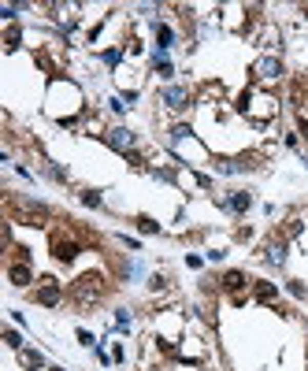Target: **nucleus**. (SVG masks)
Masks as SVG:
<instances>
[{"label": "nucleus", "mask_w": 308, "mask_h": 371, "mask_svg": "<svg viewBox=\"0 0 308 371\" xmlns=\"http://www.w3.org/2000/svg\"><path fill=\"white\" fill-rule=\"evenodd\" d=\"M82 204H89V208H97V204H100V193H93V190H86V193H82Z\"/></svg>", "instance_id": "13"}, {"label": "nucleus", "mask_w": 308, "mask_h": 371, "mask_svg": "<svg viewBox=\"0 0 308 371\" xmlns=\"http://www.w3.org/2000/svg\"><path fill=\"white\" fill-rule=\"evenodd\" d=\"M108 141H112L115 149H130V145H134V134L119 127V130H112V134H108Z\"/></svg>", "instance_id": "7"}, {"label": "nucleus", "mask_w": 308, "mask_h": 371, "mask_svg": "<svg viewBox=\"0 0 308 371\" xmlns=\"http://www.w3.org/2000/svg\"><path fill=\"white\" fill-rule=\"evenodd\" d=\"M8 278H11L15 286H26V282H30V264H11V267H8Z\"/></svg>", "instance_id": "6"}, {"label": "nucleus", "mask_w": 308, "mask_h": 371, "mask_svg": "<svg viewBox=\"0 0 308 371\" xmlns=\"http://www.w3.org/2000/svg\"><path fill=\"white\" fill-rule=\"evenodd\" d=\"M74 297H78L82 304L93 301V297H100V275H82L78 282H74Z\"/></svg>", "instance_id": "1"}, {"label": "nucleus", "mask_w": 308, "mask_h": 371, "mask_svg": "<svg viewBox=\"0 0 308 371\" xmlns=\"http://www.w3.org/2000/svg\"><path fill=\"white\" fill-rule=\"evenodd\" d=\"M256 297H260V301H275V297H279V293H275V286L260 282V286H256Z\"/></svg>", "instance_id": "11"}, {"label": "nucleus", "mask_w": 308, "mask_h": 371, "mask_svg": "<svg viewBox=\"0 0 308 371\" xmlns=\"http://www.w3.org/2000/svg\"><path fill=\"white\" fill-rule=\"evenodd\" d=\"M163 100L171 104V108H186V100H190V93L182 89V86H171V89H163Z\"/></svg>", "instance_id": "5"}, {"label": "nucleus", "mask_w": 308, "mask_h": 371, "mask_svg": "<svg viewBox=\"0 0 308 371\" xmlns=\"http://www.w3.org/2000/svg\"><path fill=\"white\" fill-rule=\"evenodd\" d=\"M249 204H253V197H249V193H234V197H230V208H238V212H245Z\"/></svg>", "instance_id": "9"}, {"label": "nucleus", "mask_w": 308, "mask_h": 371, "mask_svg": "<svg viewBox=\"0 0 308 371\" xmlns=\"http://www.w3.org/2000/svg\"><path fill=\"white\" fill-rule=\"evenodd\" d=\"M268 260H271V264H282V260H286V249H282V245H268Z\"/></svg>", "instance_id": "10"}, {"label": "nucleus", "mask_w": 308, "mask_h": 371, "mask_svg": "<svg viewBox=\"0 0 308 371\" xmlns=\"http://www.w3.org/2000/svg\"><path fill=\"white\" fill-rule=\"evenodd\" d=\"M15 45H19V30L11 26V30H8V49H15Z\"/></svg>", "instance_id": "16"}, {"label": "nucleus", "mask_w": 308, "mask_h": 371, "mask_svg": "<svg viewBox=\"0 0 308 371\" xmlns=\"http://www.w3.org/2000/svg\"><path fill=\"white\" fill-rule=\"evenodd\" d=\"M4 342H8L11 349H19V345H23V338H19V334H15V331H4Z\"/></svg>", "instance_id": "14"}, {"label": "nucleus", "mask_w": 308, "mask_h": 371, "mask_svg": "<svg viewBox=\"0 0 308 371\" xmlns=\"http://www.w3.org/2000/svg\"><path fill=\"white\" fill-rule=\"evenodd\" d=\"M279 74H282V67H279V59H275V56H268V59H260V64H256V78H279Z\"/></svg>", "instance_id": "3"}, {"label": "nucleus", "mask_w": 308, "mask_h": 371, "mask_svg": "<svg viewBox=\"0 0 308 371\" xmlns=\"http://www.w3.org/2000/svg\"><path fill=\"white\" fill-rule=\"evenodd\" d=\"M37 301H41V304H59V282L45 278V286L37 290Z\"/></svg>", "instance_id": "4"}, {"label": "nucleus", "mask_w": 308, "mask_h": 371, "mask_svg": "<svg viewBox=\"0 0 308 371\" xmlns=\"http://www.w3.org/2000/svg\"><path fill=\"white\" fill-rule=\"evenodd\" d=\"M223 286H227L230 293L241 290V286H245V275H241V271H227V275H223Z\"/></svg>", "instance_id": "8"}, {"label": "nucleus", "mask_w": 308, "mask_h": 371, "mask_svg": "<svg viewBox=\"0 0 308 371\" xmlns=\"http://www.w3.org/2000/svg\"><path fill=\"white\" fill-rule=\"evenodd\" d=\"M23 364L26 367H41L45 360H41V353H23Z\"/></svg>", "instance_id": "12"}, {"label": "nucleus", "mask_w": 308, "mask_h": 371, "mask_svg": "<svg viewBox=\"0 0 308 371\" xmlns=\"http://www.w3.org/2000/svg\"><path fill=\"white\" fill-rule=\"evenodd\" d=\"M137 226H141V230H145V234H156V230H160V226H156V223H152V219H137Z\"/></svg>", "instance_id": "15"}, {"label": "nucleus", "mask_w": 308, "mask_h": 371, "mask_svg": "<svg viewBox=\"0 0 308 371\" xmlns=\"http://www.w3.org/2000/svg\"><path fill=\"white\" fill-rule=\"evenodd\" d=\"M78 253H82V249H78V241H74V238H59V234L52 238V256H56V260L71 264V260L78 256Z\"/></svg>", "instance_id": "2"}]
</instances>
